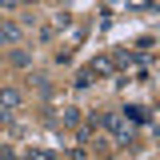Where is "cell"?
Masks as SVG:
<instances>
[{
    "label": "cell",
    "mask_w": 160,
    "mask_h": 160,
    "mask_svg": "<svg viewBox=\"0 0 160 160\" xmlns=\"http://www.w3.org/2000/svg\"><path fill=\"white\" fill-rule=\"evenodd\" d=\"M100 124L116 136V144H132V124L124 120V112H108V116H100Z\"/></svg>",
    "instance_id": "6da1fadb"
},
{
    "label": "cell",
    "mask_w": 160,
    "mask_h": 160,
    "mask_svg": "<svg viewBox=\"0 0 160 160\" xmlns=\"http://www.w3.org/2000/svg\"><path fill=\"white\" fill-rule=\"evenodd\" d=\"M16 108H24V92L20 88H0V112H16Z\"/></svg>",
    "instance_id": "7a4b0ae2"
},
{
    "label": "cell",
    "mask_w": 160,
    "mask_h": 160,
    "mask_svg": "<svg viewBox=\"0 0 160 160\" xmlns=\"http://www.w3.org/2000/svg\"><path fill=\"white\" fill-rule=\"evenodd\" d=\"M120 112H124L128 124H148V120H152V112H148L144 104H128V108H120Z\"/></svg>",
    "instance_id": "3957f363"
},
{
    "label": "cell",
    "mask_w": 160,
    "mask_h": 160,
    "mask_svg": "<svg viewBox=\"0 0 160 160\" xmlns=\"http://www.w3.org/2000/svg\"><path fill=\"white\" fill-rule=\"evenodd\" d=\"M0 44H20V24L16 20H4L0 24Z\"/></svg>",
    "instance_id": "277c9868"
},
{
    "label": "cell",
    "mask_w": 160,
    "mask_h": 160,
    "mask_svg": "<svg viewBox=\"0 0 160 160\" xmlns=\"http://www.w3.org/2000/svg\"><path fill=\"white\" fill-rule=\"evenodd\" d=\"M56 124H64V128H76V124H80V108L64 104V108H60V116H56Z\"/></svg>",
    "instance_id": "5b68a950"
},
{
    "label": "cell",
    "mask_w": 160,
    "mask_h": 160,
    "mask_svg": "<svg viewBox=\"0 0 160 160\" xmlns=\"http://www.w3.org/2000/svg\"><path fill=\"white\" fill-rule=\"evenodd\" d=\"M88 72H92V76H108V72H112V56H96L88 64Z\"/></svg>",
    "instance_id": "8992f818"
},
{
    "label": "cell",
    "mask_w": 160,
    "mask_h": 160,
    "mask_svg": "<svg viewBox=\"0 0 160 160\" xmlns=\"http://www.w3.org/2000/svg\"><path fill=\"white\" fill-rule=\"evenodd\" d=\"M28 60H32V56H28L24 48H16V52H12V64H16V68H28Z\"/></svg>",
    "instance_id": "52a82bcc"
},
{
    "label": "cell",
    "mask_w": 160,
    "mask_h": 160,
    "mask_svg": "<svg viewBox=\"0 0 160 160\" xmlns=\"http://www.w3.org/2000/svg\"><path fill=\"white\" fill-rule=\"evenodd\" d=\"M28 160H56V156H52L48 148H32V152H28Z\"/></svg>",
    "instance_id": "ba28073f"
},
{
    "label": "cell",
    "mask_w": 160,
    "mask_h": 160,
    "mask_svg": "<svg viewBox=\"0 0 160 160\" xmlns=\"http://www.w3.org/2000/svg\"><path fill=\"white\" fill-rule=\"evenodd\" d=\"M76 84H80V88H88V84H92V72H88V68H80V72H76Z\"/></svg>",
    "instance_id": "9c48e42d"
},
{
    "label": "cell",
    "mask_w": 160,
    "mask_h": 160,
    "mask_svg": "<svg viewBox=\"0 0 160 160\" xmlns=\"http://www.w3.org/2000/svg\"><path fill=\"white\" fill-rule=\"evenodd\" d=\"M36 88H40V96H52V84H48L44 76H36Z\"/></svg>",
    "instance_id": "30bf717a"
},
{
    "label": "cell",
    "mask_w": 160,
    "mask_h": 160,
    "mask_svg": "<svg viewBox=\"0 0 160 160\" xmlns=\"http://www.w3.org/2000/svg\"><path fill=\"white\" fill-rule=\"evenodd\" d=\"M0 160H12V148L8 144H0Z\"/></svg>",
    "instance_id": "8fae6325"
},
{
    "label": "cell",
    "mask_w": 160,
    "mask_h": 160,
    "mask_svg": "<svg viewBox=\"0 0 160 160\" xmlns=\"http://www.w3.org/2000/svg\"><path fill=\"white\" fill-rule=\"evenodd\" d=\"M68 160H84V148H72V152H68Z\"/></svg>",
    "instance_id": "7c38bea8"
},
{
    "label": "cell",
    "mask_w": 160,
    "mask_h": 160,
    "mask_svg": "<svg viewBox=\"0 0 160 160\" xmlns=\"http://www.w3.org/2000/svg\"><path fill=\"white\" fill-rule=\"evenodd\" d=\"M0 124H12V112H0Z\"/></svg>",
    "instance_id": "4fadbf2b"
}]
</instances>
